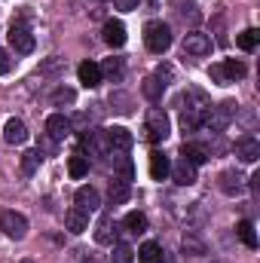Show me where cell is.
Instances as JSON below:
<instances>
[{"label":"cell","instance_id":"cell-1","mask_svg":"<svg viewBox=\"0 0 260 263\" xmlns=\"http://www.w3.org/2000/svg\"><path fill=\"white\" fill-rule=\"evenodd\" d=\"M236 110H239V104H236V101H220L217 107H208V110H205L202 126H205L208 132H214V135H220V132L236 120Z\"/></svg>","mask_w":260,"mask_h":263},{"label":"cell","instance_id":"cell-2","mask_svg":"<svg viewBox=\"0 0 260 263\" xmlns=\"http://www.w3.org/2000/svg\"><path fill=\"white\" fill-rule=\"evenodd\" d=\"M144 43H147V49L153 55L169 52V46H172V28L165 22H147L144 25Z\"/></svg>","mask_w":260,"mask_h":263},{"label":"cell","instance_id":"cell-3","mask_svg":"<svg viewBox=\"0 0 260 263\" xmlns=\"http://www.w3.org/2000/svg\"><path fill=\"white\" fill-rule=\"evenodd\" d=\"M144 132H147V141L150 144H159L172 135V120L162 107H150L147 110V123H144Z\"/></svg>","mask_w":260,"mask_h":263},{"label":"cell","instance_id":"cell-4","mask_svg":"<svg viewBox=\"0 0 260 263\" xmlns=\"http://www.w3.org/2000/svg\"><path fill=\"white\" fill-rule=\"evenodd\" d=\"M245 73H248V67H245V62H239V59H227V62H220V65H211V70H208V77H211L217 86H230V83L242 80Z\"/></svg>","mask_w":260,"mask_h":263},{"label":"cell","instance_id":"cell-5","mask_svg":"<svg viewBox=\"0 0 260 263\" xmlns=\"http://www.w3.org/2000/svg\"><path fill=\"white\" fill-rule=\"evenodd\" d=\"M107 132V144H110V153L107 156H126L132 150V144H135V135H132L126 126H110Z\"/></svg>","mask_w":260,"mask_h":263},{"label":"cell","instance_id":"cell-6","mask_svg":"<svg viewBox=\"0 0 260 263\" xmlns=\"http://www.w3.org/2000/svg\"><path fill=\"white\" fill-rule=\"evenodd\" d=\"M0 230L9 239H25L28 236V217L22 211H3L0 214Z\"/></svg>","mask_w":260,"mask_h":263},{"label":"cell","instance_id":"cell-7","mask_svg":"<svg viewBox=\"0 0 260 263\" xmlns=\"http://www.w3.org/2000/svg\"><path fill=\"white\" fill-rule=\"evenodd\" d=\"M6 37H9V46H12L18 55H31V52H34V34H31L25 25H15V22H12V28H9Z\"/></svg>","mask_w":260,"mask_h":263},{"label":"cell","instance_id":"cell-8","mask_svg":"<svg viewBox=\"0 0 260 263\" xmlns=\"http://www.w3.org/2000/svg\"><path fill=\"white\" fill-rule=\"evenodd\" d=\"M217 187H220L224 196H239V193L245 190V178H242L236 168H227V172L217 175Z\"/></svg>","mask_w":260,"mask_h":263},{"label":"cell","instance_id":"cell-9","mask_svg":"<svg viewBox=\"0 0 260 263\" xmlns=\"http://www.w3.org/2000/svg\"><path fill=\"white\" fill-rule=\"evenodd\" d=\"M83 147L95 156H107L110 153V144H107V132L104 129H92V132H83Z\"/></svg>","mask_w":260,"mask_h":263},{"label":"cell","instance_id":"cell-10","mask_svg":"<svg viewBox=\"0 0 260 263\" xmlns=\"http://www.w3.org/2000/svg\"><path fill=\"white\" fill-rule=\"evenodd\" d=\"M126 40H129L126 25H123L120 18H107V22H104V43H107V46H114V49H123V46H126Z\"/></svg>","mask_w":260,"mask_h":263},{"label":"cell","instance_id":"cell-11","mask_svg":"<svg viewBox=\"0 0 260 263\" xmlns=\"http://www.w3.org/2000/svg\"><path fill=\"white\" fill-rule=\"evenodd\" d=\"M184 52H190V55H208L211 52V37L208 34H202V31H190V34H184Z\"/></svg>","mask_w":260,"mask_h":263},{"label":"cell","instance_id":"cell-12","mask_svg":"<svg viewBox=\"0 0 260 263\" xmlns=\"http://www.w3.org/2000/svg\"><path fill=\"white\" fill-rule=\"evenodd\" d=\"M236 156L242 159V162H257L260 159V141L254 138V135H242L239 141H236Z\"/></svg>","mask_w":260,"mask_h":263},{"label":"cell","instance_id":"cell-13","mask_svg":"<svg viewBox=\"0 0 260 263\" xmlns=\"http://www.w3.org/2000/svg\"><path fill=\"white\" fill-rule=\"evenodd\" d=\"M181 159L199 168V165H205V162L211 159V150L202 147V144H196V141H184V147H181Z\"/></svg>","mask_w":260,"mask_h":263},{"label":"cell","instance_id":"cell-14","mask_svg":"<svg viewBox=\"0 0 260 263\" xmlns=\"http://www.w3.org/2000/svg\"><path fill=\"white\" fill-rule=\"evenodd\" d=\"M73 208H80V211H86V214H92V211H98L101 208V196H98V190L95 187H80L77 193H73Z\"/></svg>","mask_w":260,"mask_h":263},{"label":"cell","instance_id":"cell-15","mask_svg":"<svg viewBox=\"0 0 260 263\" xmlns=\"http://www.w3.org/2000/svg\"><path fill=\"white\" fill-rule=\"evenodd\" d=\"M3 141L6 144H15V147H22L25 141H28V126L22 123V120H6V126H3Z\"/></svg>","mask_w":260,"mask_h":263},{"label":"cell","instance_id":"cell-16","mask_svg":"<svg viewBox=\"0 0 260 263\" xmlns=\"http://www.w3.org/2000/svg\"><path fill=\"white\" fill-rule=\"evenodd\" d=\"M70 120H67L65 114H52L49 120H46V135L52 138V141H65L67 135H70Z\"/></svg>","mask_w":260,"mask_h":263},{"label":"cell","instance_id":"cell-17","mask_svg":"<svg viewBox=\"0 0 260 263\" xmlns=\"http://www.w3.org/2000/svg\"><path fill=\"white\" fill-rule=\"evenodd\" d=\"M169 172H172V159H169L162 150H153V153H150V178H153V181H165Z\"/></svg>","mask_w":260,"mask_h":263},{"label":"cell","instance_id":"cell-18","mask_svg":"<svg viewBox=\"0 0 260 263\" xmlns=\"http://www.w3.org/2000/svg\"><path fill=\"white\" fill-rule=\"evenodd\" d=\"M77 77H80V83L86 86V89H95V86H101V67L95 65V62H80L77 67Z\"/></svg>","mask_w":260,"mask_h":263},{"label":"cell","instance_id":"cell-19","mask_svg":"<svg viewBox=\"0 0 260 263\" xmlns=\"http://www.w3.org/2000/svg\"><path fill=\"white\" fill-rule=\"evenodd\" d=\"M169 175H172V181H175L178 187H190V184H196V165L184 162V159H181V162H175Z\"/></svg>","mask_w":260,"mask_h":263},{"label":"cell","instance_id":"cell-20","mask_svg":"<svg viewBox=\"0 0 260 263\" xmlns=\"http://www.w3.org/2000/svg\"><path fill=\"white\" fill-rule=\"evenodd\" d=\"M95 242L98 245H114L117 242V223H114V217H101L98 220V227H95Z\"/></svg>","mask_w":260,"mask_h":263},{"label":"cell","instance_id":"cell-21","mask_svg":"<svg viewBox=\"0 0 260 263\" xmlns=\"http://www.w3.org/2000/svg\"><path fill=\"white\" fill-rule=\"evenodd\" d=\"M165 80L162 77H156V73H150L144 83H141V92H144V98H150V101H159L162 95H165Z\"/></svg>","mask_w":260,"mask_h":263},{"label":"cell","instance_id":"cell-22","mask_svg":"<svg viewBox=\"0 0 260 263\" xmlns=\"http://www.w3.org/2000/svg\"><path fill=\"white\" fill-rule=\"evenodd\" d=\"M138 263H165V251L159 242H144L138 248Z\"/></svg>","mask_w":260,"mask_h":263},{"label":"cell","instance_id":"cell-23","mask_svg":"<svg viewBox=\"0 0 260 263\" xmlns=\"http://www.w3.org/2000/svg\"><path fill=\"white\" fill-rule=\"evenodd\" d=\"M65 227L73 233V236L86 233V230H89V214H86V211H80V208H70V211L65 214Z\"/></svg>","mask_w":260,"mask_h":263},{"label":"cell","instance_id":"cell-24","mask_svg":"<svg viewBox=\"0 0 260 263\" xmlns=\"http://www.w3.org/2000/svg\"><path fill=\"white\" fill-rule=\"evenodd\" d=\"M129 196H132V184H126L123 178H114V181H110V190H107L110 205H126Z\"/></svg>","mask_w":260,"mask_h":263},{"label":"cell","instance_id":"cell-25","mask_svg":"<svg viewBox=\"0 0 260 263\" xmlns=\"http://www.w3.org/2000/svg\"><path fill=\"white\" fill-rule=\"evenodd\" d=\"M67 175H70L73 181L86 178V175H89V156H83V153H73V156L67 159Z\"/></svg>","mask_w":260,"mask_h":263},{"label":"cell","instance_id":"cell-26","mask_svg":"<svg viewBox=\"0 0 260 263\" xmlns=\"http://www.w3.org/2000/svg\"><path fill=\"white\" fill-rule=\"evenodd\" d=\"M123 227L129 230L132 236H141V233H147V214H144V211H129V214L123 217Z\"/></svg>","mask_w":260,"mask_h":263},{"label":"cell","instance_id":"cell-27","mask_svg":"<svg viewBox=\"0 0 260 263\" xmlns=\"http://www.w3.org/2000/svg\"><path fill=\"white\" fill-rule=\"evenodd\" d=\"M257 43H260L257 28H245V31H239V34H236V46H239L242 52H254V49H257Z\"/></svg>","mask_w":260,"mask_h":263},{"label":"cell","instance_id":"cell-28","mask_svg":"<svg viewBox=\"0 0 260 263\" xmlns=\"http://www.w3.org/2000/svg\"><path fill=\"white\" fill-rule=\"evenodd\" d=\"M40 162H43V153H40V150H25V153H22V175L31 178V175L40 168Z\"/></svg>","mask_w":260,"mask_h":263},{"label":"cell","instance_id":"cell-29","mask_svg":"<svg viewBox=\"0 0 260 263\" xmlns=\"http://www.w3.org/2000/svg\"><path fill=\"white\" fill-rule=\"evenodd\" d=\"M236 233H239V239H242L251 251L257 248V233H254V223H251V220H239V223H236Z\"/></svg>","mask_w":260,"mask_h":263},{"label":"cell","instance_id":"cell-30","mask_svg":"<svg viewBox=\"0 0 260 263\" xmlns=\"http://www.w3.org/2000/svg\"><path fill=\"white\" fill-rule=\"evenodd\" d=\"M110 248H114V251H110V263H135L132 245H126V242H114Z\"/></svg>","mask_w":260,"mask_h":263},{"label":"cell","instance_id":"cell-31","mask_svg":"<svg viewBox=\"0 0 260 263\" xmlns=\"http://www.w3.org/2000/svg\"><path fill=\"white\" fill-rule=\"evenodd\" d=\"M101 67V77H110V80H123V70H126V65H123V59H107Z\"/></svg>","mask_w":260,"mask_h":263},{"label":"cell","instance_id":"cell-32","mask_svg":"<svg viewBox=\"0 0 260 263\" xmlns=\"http://www.w3.org/2000/svg\"><path fill=\"white\" fill-rule=\"evenodd\" d=\"M73 101H77V92L67 89V86H59V89L52 92V104H55V107H70Z\"/></svg>","mask_w":260,"mask_h":263},{"label":"cell","instance_id":"cell-33","mask_svg":"<svg viewBox=\"0 0 260 263\" xmlns=\"http://www.w3.org/2000/svg\"><path fill=\"white\" fill-rule=\"evenodd\" d=\"M110 104H114L117 114H132V98L126 92H114V95H110Z\"/></svg>","mask_w":260,"mask_h":263},{"label":"cell","instance_id":"cell-34","mask_svg":"<svg viewBox=\"0 0 260 263\" xmlns=\"http://www.w3.org/2000/svg\"><path fill=\"white\" fill-rule=\"evenodd\" d=\"M184 251H190V254H205V245L196 239L193 233H184Z\"/></svg>","mask_w":260,"mask_h":263},{"label":"cell","instance_id":"cell-35","mask_svg":"<svg viewBox=\"0 0 260 263\" xmlns=\"http://www.w3.org/2000/svg\"><path fill=\"white\" fill-rule=\"evenodd\" d=\"M9 70H12V59H9V52H6V49H0V77H3V73H9Z\"/></svg>","mask_w":260,"mask_h":263},{"label":"cell","instance_id":"cell-36","mask_svg":"<svg viewBox=\"0 0 260 263\" xmlns=\"http://www.w3.org/2000/svg\"><path fill=\"white\" fill-rule=\"evenodd\" d=\"M138 3H141V0H117V9H123V12H132V9H138Z\"/></svg>","mask_w":260,"mask_h":263},{"label":"cell","instance_id":"cell-37","mask_svg":"<svg viewBox=\"0 0 260 263\" xmlns=\"http://www.w3.org/2000/svg\"><path fill=\"white\" fill-rule=\"evenodd\" d=\"M59 67H62V59H49V62L40 67V70H43V73H49V70H59Z\"/></svg>","mask_w":260,"mask_h":263},{"label":"cell","instance_id":"cell-38","mask_svg":"<svg viewBox=\"0 0 260 263\" xmlns=\"http://www.w3.org/2000/svg\"><path fill=\"white\" fill-rule=\"evenodd\" d=\"M248 181H251V190H254V193H260V175H251Z\"/></svg>","mask_w":260,"mask_h":263},{"label":"cell","instance_id":"cell-39","mask_svg":"<svg viewBox=\"0 0 260 263\" xmlns=\"http://www.w3.org/2000/svg\"><path fill=\"white\" fill-rule=\"evenodd\" d=\"M83 263H98V260H95V257H89V260H83Z\"/></svg>","mask_w":260,"mask_h":263},{"label":"cell","instance_id":"cell-40","mask_svg":"<svg viewBox=\"0 0 260 263\" xmlns=\"http://www.w3.org/2000/svg\"><path fill=\"white\" fill-rule=\"evenodd\" d=\"M18 263H34V260H18Z\"/></svg>","mask_w":260,"mask_h":263}]
</instances>
